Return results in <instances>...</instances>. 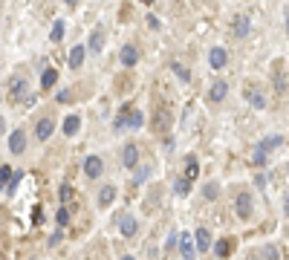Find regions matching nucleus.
Here are the masks:
<instances>
[{"mask_svg": "<svg viewBox=\"0 0 289 260\" xmlns=\"http://www.w3.org/2000/svg\"><path fill=\"white\" fill-rule=\"evenodd\" d=\"M26 90H29V81H26V75H12V78H9V101H12V104L23 101Z\"/></svg>", "mask_w": 289, "mask_h": 260, "instance_id": "obj_1", "label": "nucleus"}, {"mask_svg": "<svg viewBox=\"0 0 289 260\" xmlns=\"http://www.w3.org/2000/svg\"><path fill=\"white\" fill-rule=\"evenodd\" d=\"M235 211H237V217H240V220H252L254 206H252V194H249V191H240V194H237Z\"/></svg>", "mask_w": 289, "mask_h": 260, "instance_id": "obj_2", "label": "nucleus"}, {"mask_svg": "<svg viewBox=\"0 0 289 260\" xmlns=\"http://www.w3.org/2000/svg\"><path fill=\"white\" fill-rule=\"evenodd\" d=\"M55 133V119L44 116V119H38V127H35V136H38V142H49V136Z\"/></svg>", "mask_w": 289, "mask_h": 260, "instance_id": "obj_3", "label": "nucleus"}, {"mask_svg": "<svg viewBox=\"0 0 289 260\" xmlns=\"http://www.w3.org/2000/svg\"><path fill=\"white\" fill-rule=\"evenodd\" d=\"M122 165H125V168H136V165H139V145L136 142H127L125 148H122Z\"/></svg>", "mask_w": 289, "mask_h": 260, "instance_id": "obj_4", "label": "nucleus"}, {"mask_svg": "<svg viewBox=\"0 0 289 260\" xmlns=\"http://www.w3.org/2000/svg\"><path fill=\"white\" fill-rule=\"evenodd\" d=\"M226 64H228V52L223 46H214V49L208 52V67H211V70H223Z\"/></svg>", "mask_w": 289, "mask_h": 260, "instance_id": "obj_5", "label": "nucleus"}, {"mask_svg": "<svg viewBox=\"0 0 289 260\" xmlns=\"http://www.w3.org/2000/svg\"><path fill=\"white\" fill-rule=\"evenodd\" d=\"M9 151L15 153V156H20V153L26 151V133H23V130H12L9 133Z\"/></svg>", "mask_w": 289, "mask_h": 260, "instance_id": "obj_6", "label": "nucleus"}, {"mask_svg": "<svg viewBox=\"0 0 289 260\" xmlns=\"http://www.w3.org/2000/svg\"><path fill=\"white\" fill-rule=\"evenodd\" d=\"M119 232H122V237H136V232H139L136 217L133 214H122V220H119Z\"/></svg>", "mask_w": 289, "mask_h": 260, "instance_id": "obj_7", "label": "nucleus"}, {"mask_svg": "<svg viewBox=\"0 0 289 260\" xmlns=\"http://www.w3.org/2000/svg\"><path fill=\"white\" fill-rule=\"evenodd\" d=\"M232 32H235V38L249 35V32H252V20H249V15H237L235 23H232Z\"/></svg>", "mask_w": 289, "mask_h": 260, "instance_id": "obj_8", "label": "nucleus"}, {"mask_svg": "<svg viewBox=\"0 0 289 260\" xmlns=\"http://www.w3.org/2000/svg\"><path fill=\"white\" fill-rule=\"evenodd\" d=\"M119 61L125 64V67H136V64H139V49H136L133 44H125L122 52H119Z\"/></svg>", "mask_w": 289, "mask_h": 260, "instance_id": "obj_9", "label": "nucleus"}, {"mask_svg": "<svg viewBox=\"0 0 289 260\" xmlns=\"http://www.w3.org/2000/svg\"><path fill=\"white\" fill-rule=\"evenodd\" d=\"M101 170H104V162H101L99 156H87V162H84V174H87L90 180H99Z\"/></svg>", "mask_w": 289, "mask_h": 260, "instance_id": "obj_10", "label": "nucleus"}, {"mask_svg": "<svg viewBox=\"0 0 289 260\" xmlns=\"http://www.w3.org/2000/svg\"><path fill=\"white\" fill-rule=\"evenodd\" d=\"M226 96H228V84H226V81H214V84H211V90H208V99L214 101V104H220Z\"/></svg>", "mask_w": 289, "mask_h": 260, "instance_id": "obj_11", "label": "nucleus"}, {"mask_svg": "<svg viewBox=\"0 0 289 260\" xmlns=\"http://www.w3.org/2000/svg\"><path fill=\"white\" fill-rule=\"evenodd\" d=\"M208 246H211V232H208V228H197V232H194V249L208 251Z\"/></svg>", "mask_w": 289, "mask_h": 260, "instance_id": "obj_12", "label": "nucleus"}, {"mask_svg": "<svg viewBox=\"0 0 289 260\" xmlns=\"http://www.w3.org/2000/svg\"><path fill=\"white\" fill-rule=\"evenodd\" d=\"M116 199V185H101L99 191V208H110Z\"/></svg>", "mask_w": 289, "mask_h": 260, "instance_id": "obj_13", "label": "nucleus"}, {"mask_svg": "<svg viewBox=\"0 0 289 260\" xmlns=\"http://www.w3.org/2000/svg\"><path fill=\"white\" fill-rule=\"evenodd\" d=\"M84 52H87V46H72L70 49V58H67V61H70V70H78L84 64Z\"/></svg>", "mask_w": 289, "mask_h": 260, "instance_id": "obj_14", "label": "nucleus"}, {"mask_svg": "<svg viewBox=\"0 0 289 260\" xmlns=\"http://www.w3.org/2000/svg\"><path fill=\"white\" fill-rule=\"evenodd\" d=\"M246 101H249V104H254L257 110L266 107V99H263V93L257 90V87H254V90H252V87H246Z\"/></svg>", "mask_w": 289, "mask_h": 260, "instance_id": "obj_15", "label": "nucleus"}, {"mask_svg": "<svg viewBox=\"0 0 289 260\" xmlns=\"http://www.w3.org/2000/svg\"><path fill=\"white\" fill-rule=\"evenodd\" d=\"M78 127H81V116H70V119H64V136H67V139L78 133Z\"/></svg>", "mask_w": 289, "mask_h": 260, "instance_id": "obj_16", "label": "nucleus"}, {"mask_svg": "<svg viewBox=\"0 0 289 260\" xmlns=\"http://www.w3.org/2000/svg\"><path fill=\"white\" fill-rule=\"evenodd\" d=\"M87 49H93V52H101V49H104V32H101V29H96V32L90 35Z\"/></svg>", "mask_w": 289, "mask_h": 260, "instance_id": "obj_17", "label": "nucleus"}, {"mask_svg": "<svg viewBox=\"0 0 289 260\" xmlns=\"http://www.w3.org/2000/svg\"><path fill=\"white\" fill-rule=\"evenodd\" d=\"M280 145H283V136H269V139H263L261 145H257V148H261V151H275V148H280Z\"/></svg>", "mask_w": 289, "mask_h": 260, "instance_id": "obj_18", "label": "nucleus"}, {"mask_svg": "<svg viewBox=\"0 0 289 260\" xmlns=\"http://www.w3.org/2000/svg\"><path fill=\"white\" fill-rule=\"evenodd\" d=\"M180 251H182V257H194V254H197V249H194V243H191L188 234L180 240Z\"/></svg>", "mask_w": 289, "mask_h": 260, "instance_id": "obj_19", "label": "nucleus"}, {"mask_svg": "<svg viewBox=\"0 0 289 260\" xmlns=\"http://www.w3.org/2000/svg\"><path fill=\"white\" fill-rule=\"evenodd\" d=\"M185 165H188V168H185V177H188V180H197V174H199L197 156H188V159H185Z\"/></svg>", "mask_w": 289, "mask_h": 260, "instance_id": "obj_20", "label": "nucleus"}, {"mask_svg": "<svg viewBox=\"0 0 289 260\" xmlns=\"http://www.w3.org/2000/svg\"><path fill=\"white\" fill-rule=\"evenodd\" d=\"M55 81H58V72H55V70H44V75H41V87H44V90H49Z\"/></svg>", "mask_w": 289, "mask_h": 260, "instance_id": "obj_21", "label": "nucleus"}, {"mask_svg": "<svg viewBox=\"0 0 289 260\" xmlns=\"http://www.w3.org/2000/svg\"><path fill=\"white\" fill-rule=\"evenodd\" d=\"M171 70L177 72V78H180V81H185V84L191 81V72H188V67H182V64H171Z\"/></svg>", "mask_w": 289, "mask_h": 260, "instance_id": "obj_22", "label": "nucleus"}, {"mask_svg": "<svg viewBox=\"0 0 289 260\" xmlns=\"http://www.w3.org/2000/svg\"><path fill=\"white\" fill-rule=\"evenodd\" d=\"M174 191H177L180 197H185V194L191 191V180H188V177H185V180H177V182H174Z\"/></svg>", "mask_w": 289, "mask_h": 260, "instance_id": "obj_23", "label": "nucleus"}, {"mask_svg": "<svg viewBox=\"0 0 289 260\" xmlns=\"http://www.w3.org/2000/svg\"><path fill=\"white\" fill-rule=\"evenodd\" d=\"M55 223L61 225V228H64L67 223H70V211H67V206H61V208H58V214H55Z\"/></svg>", "mask_w": 289, "mask_h": 260, "instance_id": "obj_24", "label": "nucleus"}, {"mask_svg": "<svg viewBox=\"0 0 289 260\" xmlns=\"http://www.w3.org/2000/svg\"><path fill=\"white\" fill-rule=\"evenodd\" d=\"M275 87H278V96H286V75L283 72L275 75Z\"/></svg>", "mask_w": 289, "mask_h": 260, "instance_id": "obj_25", "label": "nucleus"}, {"mask_svg": "<svg viewBox=\"0 0 289 260\" xmlns=\"http://www.w3.org/2000/svg\"><path fill=\"white\" fill-rule=\"evenodd\" d=\"M49 38H52V41H61V38H64V20H55V23H52V35H49Z\"/></svg>", "mask_w": 289, "mask_h": 260, "instance_id": "obj_26", "label": "nucleus"}, {"mask_svg": "<svg viewBox=\"0 0 289 260\" xmlns=\"http://www.w3.org/2000/svg\"><path fill=\"white\" fill-rule=\"evenodd\" d=\"M228 249H232V243H228V240H220V243H217V246H214L217 257H226V254H228Z\"/></svg>", "mask_w": 289, "mask_h": 260, "instance_id": "obj_27", "label": "nucleus"}, {"mask_svg": "<svg viewBox=\"0 0 289 260\" xmlns=\"http://www.w3.org/2000/svg\"><path fill=\"white\" fill-rule=\"evenodd\" d=\"M9 177H12V168H9V165H0V188H6Z\"/></svg>", "mask_w": 289, "mask_h": 260, "instance_id": "obj_28", "label": "nucleus"}, {"mask_svg": "<svg viewBox=\"0 0 289 260\" xmlns=\"http://www.w3.org/2000/svg\"><path fill=\"white\" fill-rule=\"evenodd\" d=\"M254 165H257V168H263V165H266V151H261V148L254 151Z\"/></svg>", "mask_w": 289, "mask_h": 260, "instance_id": "obj_29", "label": "nucleus"}, {"mask_svg": "<svg viewBox=\"0 0 289 260\" xmlns=\"http://www.w3.org/2000/svg\"><path fill=\"white\" fill-rule=\"evenodd\" d=\"M217 194H220V191H217V182L206 185V199H217Z\"/></svg>", "mask_w": 289, "mask_h": 260, "instance_id": "obj_30", "label": "nucleus"}, {"mask_svg": "<svg viewBox=\"0 0 289 260\" xmlns=\"http://www.w3.org/2000/svg\"><path fill=\"white\" fill-rule=\"evenodd\" d=\"M55 99L61 101V104H67V101H70L72 96H70V90H58V96H55Z\"/></svg>", "mask_w": 289, "mask_h": 260, "instance_id": "obj_31", "label": "nucleus"}, {"mask_svg": "<svg viewBox=\"0 0 289 260\" xmlns=\"http://www.w3.org/2000/svg\"><path fill=\"white\" fill-rule=\"evenodd\" d=\"M148 26H151V29H159L162 23H159V18H156V15H148Z\"/></svg>", "mask_w": 289, "mask_h": 260, "instance_id": "obj_32", "label": "nucleus"}, {"mask_svg": "<svg viewBox=\"0 0 289 260\" xmlns=\"http://www.w3.org/2000/svg\"><path fill=\"white\" fill-rule=\"evenodd\" d=\"M72 197V191H70V185H64V188H61V199H64V203H67V199H70Z\"/></svg>", "mask_w": 289, "mask_h": 260, "instance_id": "obj_33", "label": "nucleus"}, {"mask_svg": "<svg viewBox=\"0 0 289 260\" xmlns=\"http://www.w3.org/2000/svg\"><path fill=\"white\" fill-rule=\"evenodd\" d=\"M263 254H266V257H275V254H278V249H275V246H266V249H263Z\"/></svg>", "mask_w": 289, "mask_h": 260, "instance_id": "obj_34", "label": "nucleus"}, {"mask_svg": "<svg viewBox=\"0 0 289 260\" xmlns=\"http://www.w3.org/2000/svg\"><path fill=\"white\" fill-rule=\"evenodd\" d=\"M139 3H144V6H154L156 0H139Z\"/></svg>", "mask_w": 289, "mask_h": 260, "instance_id": "obj_35", "label": "nucleus"}, {"mask_svg": "<svg viewBox=\"0 0 289 260\" xmlns=\"http://www.w3.org/2000/svg\"><path fill=\"white\" fill-rule=\"evenodd\" d=\"M64 3H67V6H75V3H78V0H64Z\"/></svg>", "mask_w": 289, "mask_h": 260, "instance_id": "obj_36", "label": "nucleus"}, {"mask_svg": "<svg viewBox=\"0 0 289 260\" xmlns=\"http://www.w3.org/2000/svg\"><path fill=\"white\" fill-rule=\"evenodd\" d=\"M3 127H6V125H3V119H0V133H3Z\"/></svg>", "mask_w": 289, "mask_h": 260, "instance_id": "obj_37", "label": "nucleus"}]
</instances>
